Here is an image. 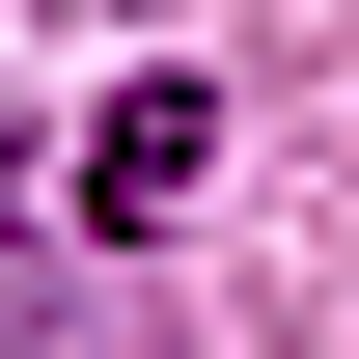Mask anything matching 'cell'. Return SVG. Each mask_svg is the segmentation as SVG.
Segmentation results:
<instances>
[{
  "mask_svg": "<svg viewBox=\"0 0 359 359\" xmlns=\"http://www.w3.org/2000/svg\"><path fill=\"white\" fill-rule=\"evenodd\" d=\"M194 166H222V111H194V83H111V111H83V222H111V249L194 222Z\"/></svg>",
  "mask_w": 359,
  "mask_h": 359,
  "instance_id": "6da1fadb",
  "label": "cell"
},
{
  "mask_svg": "<svg viewBox=\"0 0 359 359\" xmlns=\"http://www.w3.org/2000/svg\"><path fill=\"white\" fill-rule=\"evenodd\" d=\"M0 359H111L83 304H55V194H28V138H0Z\"/></svg>",
  "mask_w": 359,
  "mask_h": 359,
  "instance_id": "7a4b0ae2",
  "label": "cell"
}]
</instances>
